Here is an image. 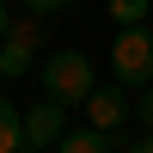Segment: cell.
I'll return each mask as SVG.
<instances>
[{
  "instance_id": "cell-1",
  "label": "cell",
  "mask_w": 153,
  "mask_h": 153,
  "mask_svg": "<svg viewBox=\"0 0 153 153\" xmlns=\"http://www.w3.org/2000/svg\"><path fill=\"white\" fill-rule=\"evenodd\" d=\"M110 74L117 86H153V25H117Z\"/></svg>"
},
{
  "instance_id": "cell-2",
  "label": "cell",
  "mask_w": 153,
  "mask_h": 153,
  "mask_svg": "<svg viewBox=\"0 0 153 153\" xmlns=\"http://www.w3.org/2000/svg\"><path fill=\"white\" fill-rule=\"evenodd\" d=\"M43 98H55V104H86V92H92V61L80 55V49H55V55L43 61Z\"/></svg>"
},
{
  "instance_id": "cell-3",
  "label": "cell",
  "mask_w": 153,
  "mask_h": 153,
  "mask_svg": "<svg viewBox=\"0 0 153 153\" xmlns=\"http://www.w3.org/2000/svg\"><path fill=\"white\" fill-rule=\"evenodd\" d=\"M123 123H129V86H92L86 92V129H98V135H117Z\"/></svg>"
},
{
  "instance_id": "cell-4",
  "label": "cell",
  "mask_w": 153,
  "mask_h": 153,
  "mask_svg": "<svg viewBox=\"0 0 153 153\" xmlns=\"http://www.w3.org/2000/svg\"><path fill=\"white\" fill-rule=\"evenodd\" d=\"M61 135H68V104H55V98H37L31 110H25V147H55Z\"/></svg>"
},
{
  "instance_id": "cell-5",
  "label": "cell",
  "mask_w": 153,
  "mask_h": 153,
  "mask_svg": "<svg viewBox=\"0 0 153 153\" xmlns=\"http://www.w3.org/2000/svg\"><path fill=\"white\" fill-rule=\"evenodd\" d=\"M25 147V110L0 92V153H19Z\"/></svg>"
},
{
  "instance_id": "cell-6",
  "label": "cell",
  "mask_w": 153,
  "mask_h": 153,
  "mask_svg": "<svg viewBox=\"0 0 153 153\" xmlns=\"http://www.w3.org/2000/svg\"><path fill=\"white\" fill-rule=\"evenodd\" d=\"M55 153H110V135H98V129H68L55 141Z\"/></svg>"
},
{
  "instance_id": "cell-7",
  "label": "cell",
  "mask_w": 153,
  "mask_h": 153,
  "mask_svg": "<svg viewBox=\"0 0 153 153\" xmlns=\"http://www.w3.org/2000/svg\"><path fill=\"white\" fill-rule=\"evenodd\" d=\"M31 49H19L12 43V37H0V80H25V74H31Z\"/></svg>"
},
{
  "instance_id": "cell-8",
  "label": "cell",
  "mask_w": 153,
  "mask_h": 153,
  "mask_svg": "<svg viewBox=\"0 0 153 153\" xmlns=\"http://www.w3.org/2000/svg\"><path fill=\"white\" fill-rule=\"evenodd\" d=\"M6 37H12L19 49H31V55H37V43H43V19H37V12H25V19L6 25Z\"/></svg>"
},
{
  "instance_id": "cell-9",
  "label": "cell",
  "mask_w": 153,
  "mask_h": 153,
  "mask_svg": "<svg viewBox=\"0 0 153 153\" xmlns=\"http://www.w3.org/2000/svg\"><path fill=\"white\" fill-rule=\"evenodd\" d=\"M153 0H110V25H147Z\"/></svg>"
},
{
  "instance_id": "cell-10",
  "label": "cell",
  "mask_w": 153,
  "mask_h": 153,
  "mask_svg": "<svg viewBox=\"0 0 153 153\" xmlns=\"http://www.w3.org/2000/svg\"><path fill=\"white\" fill-rule=\"evenodd\" d=\"M135 123H141V135H153V86H141V104H135Z\"/></svg>"
},
{
  "instance_id": "cell-11",
  "label": "cell",
  "mask_w": 153,
  "mask_h": 153,
  "mask_svg": "<svg viewBox=\"0 0 153 153\" xmlns=\"http://www.w3.org/2000/svg\"><path fill=\"white\" fill-rule=\"evenodd\" d=\"M74 0H25V12H37V19H55V12H68Z\"/></svg>"
},
{
  "instance_id": "cell-12",
  "label": "cell",
  "mask_w": 153,
  "mask_h": 153,
  "mask_svg": "<svg viewBox=\"0 0 153 153\" xmlns=\"http://www.w3.org/2000/svg\"><path fill=\"white\" fill-rule=\"evenodd\" d=\"M129 153H153V135H141V141H135V147H129Z\"/></svg>"
},
{
  "instance_id": "cell-13",
  "label": "cell",
  "mask_w": 153,
  "mask_h": 153,
  "mask_svg": "<svg viewBox=\"0 0 153 153\" xmlns=\"http://www.w3.org/2000/svg\"><path fill=\"white\" fill-rule=\"evenodd\" d=\"M6 25H12V12H6V0H0V37H6Z\"/></svg>"
},
{
  "instance_id": "cell-14",
  "label": "cell",
  "mask_w": 153,
  "mask_h": 153,
  "mask_svg": "<svg viewBox=\"0 0 153 153\" xmlns=\"http://www.w3.org/2000/svg\"><path fill=\"white\" fill-rule=\"evenodd\" d=\"M19 153H37V147H19Z\"/></svg>"
},
{
  "instance_id": "cell-15",
  "label": "cell",
  "mask_w": 153,
  "mask_h": 153,
  "mask_svg": "<svg viewBox=\"0 0 153 153\" xmlns=\"http://www.w3.org/2000/svg\"><path fill=\"white\" fill-rule=\"evenodd\" d=\"M147 25H153V12H147Z\"/></svg>"
}]
</instances>
